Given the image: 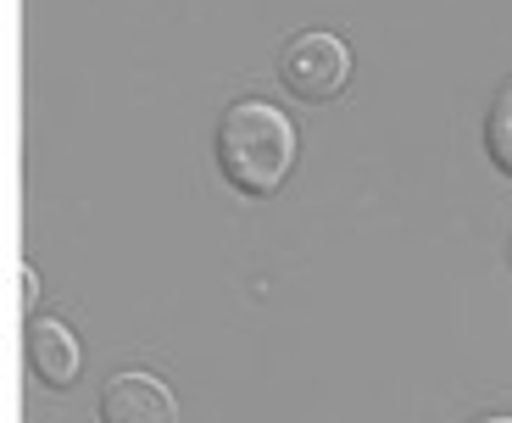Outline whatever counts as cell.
<instances>
[{
  "instance_id": "cell-1",
  "label": "cell",
  "mask_w": 512,
  "mask_h": 423,
  "mask_svg": "<svg viewBox=\"0 0 512 423\" xmlns=\"http://www.w3.org/2000/svg\"><path fill=\"white\" fill-rule=\"evenodd\" d=\"M295 123L273 101H234L218 123V173L240 195H273L295 173Z\"/></svg>"
},
{
  "instance_id": "cell-2",
  "label": "cell",
  "mask_w": 512,
  "mask_h": 423,
  "mask_svg": "<svg viewBox=\"0 0 512 423\" xmlns=\"http://www.w3.org/2000/svg\"><path fill=\"white\" fill-rule=\"evenodd\" d=\"M279 78H284V90H290L295 101H307V106L334 101V95L346 90V78H351L346 39L329 34V28L295 34L290 45H284V56H279Z\"/></svg>"
},
{
  "instance_id": "cell-3",
  "label": "cell",
  "mask_w": 512,
  "mask_h": 423,
  "mask_svg": "<svg viewBox=\"0 0 512 423\" xmlns=\"http://www.w3.org/2000/svg\"><path fill=\"white\" fill-rule=\"evenodd\" d=\"M101 423H179V401L156 373H112L101 390Z\"/></svg>"
},
{
  "instance_id": "cell-4",
  "label": "cell",
  "mask_w": 512,
  "mask_h": 423,
  "mask_svg": "<svg viewBox=\"0 0 512 423\" xmlns=\"http://www.w3.org/2000/svg\"><path fill=\"white\" fill-rule=\"evenodd\" d=\"M23 346H28V368H34L51 390H67L78 379V368H84L78 334L67 329V323H56V318H34V323H28Z\"/></svg>"
},
{
  "instance_id": "cell-5",
  "label": "cell",
  "mask_w": 512,
  "mask_h": 423,
  "mask_svg": "<svg viewBox=\"0 0 512 423\" xmlns=\"http://www.w3.org/2000/svg\"><path fill=\"white\" fill-rule=\"evenodd\" d=\"M485 156H490V167H501L512 179V78L496 90V101L485 112Z\"/></svg>"
},
{
  "instance_id": "cell-6",
  "label": "cell",
  "mask_w": 512,
  "mask_h": 423,
  "mask_svg": "<svg viewBox=\"0 0 512 423\" xmlns=\"http://www.w3.org/2000/svg\"><path fill=\"white\" fill-rule=\"evenodd\" d=\"M17 307H23V312H34V307H39V273L28 268V262L17 268Z\"/></svg>"
},
{
  "instance_id": "cell-7",
  "label": "cell",
  "mask_w": 512,
  "mask_h": 423,
  "mask_svg": "<svg viewBox=\"0 0 512 423\" xmlns=\"http://www.w3.org/2000/svg\"><path fill=\"white\" fill-rule=\"evenodd\" d=\"M474 423H512V412H485V418H474Z\"/></svg>"
},
{
  "instance_id": "cell-8",
  "label": "cell",
  "mask_w": 512,
  "mask_h": 423,
  "mask_svg": "<svg viewBox=\"0 0 512 423\" xmlns=\"http://www.w3.org/2000/svg\"><path fill=\"white\" fill-rule=\"evenodd\" d=\"M507 268H512V223H507Z\"/></svg>"
}]
</instances>
